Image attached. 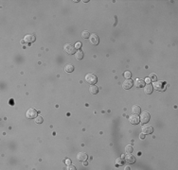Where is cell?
I'll return each mask as SVG.
<instances>
[{
    "mask_svg": "<svg viewBox=\"0 0 178 170\" xmlns=\"http://www.w3.org/2000/svg\"><path fill=\"white\" fill-rule=\"evenodd\" d=\"M85 80L91 85H94L97 83V80H98V78L96 75L94 74H87L85 76Z\"/></svg>",
    "mask_w": 178,
    "mask_h": 170,
    "instance_id": "6da1fadb",
    "label": "cell"
},
{
    "mask_svg": "<svg viewBox=\"0 0 178 170\" xmlns=\"http://www.w3.org/2000/svg\"><path fill=\"white\" fill-rule=\"evenodd\" d=\"M153 87L155 88L157 91L159 92H164L166 90V86H165V83L162 82V81H154L153 84Z\"/></svg>",
    "mask_w": 178,
    "mask_h": 170,
    "instance_id": "7a4b0ae2",
    "label": "cell"
},
{
    "mask_svg": "<svg viewBox=\"0 0 178 170\" xmlns=\"http://www.w3.org/2000/svg\"><path fill=\"white\" fill-rule=\"evenodd\" d=\"M122 159H124L127 164H134L136 162V158L131 153H126L125 155L122 156Z\"/></svg>",
    "mask_w": 178,
    "mask_h": 170,
    "instance_id": "3957f363",
    "label": "cell"
},
{
    "mask_svg": "<svg viewBox=\"0 0 178 170\" xmlns=\"http://www.w3.org/2000/svg\"><path fill=\"white\" fill-rule=\"evenodd\" d=\"M129 121H130L131 124H133V125H137V124L139 123L140 118H139V116H138L137 114H134V113H133V114L129 117Z\"/></svg>",
    "mask_w": 178,
    "mask_h": 170,
    "instance_id": "277c9868",
    "label": "cell"
},
{
    "mask_svg": "<svg viewBox=\"0 0 178 170\" xmlns=\"http://www.w3.org/2000/svg\"><path fill=\"white\" fill-rule=\"evenodd\" d=\"M133 85H134V81H133L131 79H126L125 81H124L123 84H122V87H123V89H125V90H129V89H131V88L133 87Z\"/></svg>",
    "mask_w": 178,
    "mask_h": 170,
    "instance_id": "5b68a950",
    "label": "cell"
},
{
    "mask_svg": "<svg viewBox=\"0 0 178 170\" xmlns=\"http://www.w3.org/2000/svg\"><path fill=\"white\" fill-rule=\"evenodd\" d=\"M37 111H36L35 109H33V108H31V109H30L28 112H27V113H26V116L28 117V118H30V119H31V118H36L37 116Z\"/></svg>",
    "mask_w": 178,
    "mask_h": 170,
    "instance_id": "8992f818",
    "label": "cell"
},
{
    "mask_svg": "<svg viewBox=\"0 0 178 170\" xmlns=\"http://www.w3.org/2000/svg\"><path fill=\"white\" fill-rule=\"evenodd\" d=\"M141 130H142V133H144V134H150V133H152L153 131V128L152 127L151 125L146 124V125L142 126Z\"/></svg>",
    "mask_w": 178,
    "mask_h": 170,
    "instance_id": "52a82bcc",
    "label": "cell"
},
{
    "mask_svg": "<svg viewBox=\"0 0 178 170\" xmlns=\"http://www.w3.org/2000/svg\"><path fill=\"white\" fill-rule=\"evenodd\" d=\"M64 48H65L66 52L67 54H69V55H72V54H74V53L76 52V48H75L74 46H72L71 44H69V43L66 44Z\"/></svg>",
    "mask_w": 178,
    "mask_h": 170,
    "instance_id": "ba28073f",
    "label": "cell"
},
{
    "mask_svg": "<svg viewBox=\"0 0 178 170\" xmlns=\"http://www.w3.org/2000/svg\"><path fill=\"white\" fill-rule=\"evenodd\" d=\"M150 117H151L150 113H147V112H145V113H142V114L140 116V120H141L142 123H148L150 121Z\"/></svg>",
    "mask_w": 178,
    "mask_h": 170,
    "instance_id": "9c48e42d",
    "label": "cell"
},
{
    "mask_svg": "<svg viewBox=\"0 0 178 170\" xmlns=\"http://www.w3.org/2000/svg\"><path fill=\"white\" fill-rule=\"evenodd\" d=\"M87 158H88V156L84 152H80V153L77 154V160L79 162H84V161L87 160Z\"/></svg>",
    "mask_w": 178,
    "mask_h": 170,
    "instance_id": "30bf717a",
    "label": "cell"
},
{
    "mask_svg": "<svg viewBox=\"0 0 178 170\" xmlns=\"http://www.w3.org/2000/svg\"><path fill=\"white\" fill-rule=\"evenodd\" d=\"M90 42H91L92 44H95V45L99 44V42H100L99 36H98L97 34H91V35H90Z\"/></svg>",
    "mask_w": 178,
    "mask_h": 170,
    "instance_id": "8fae6325",
    "label": "cell"
},
{
    "mask_svg": "<svg viewBox=\"0 0 178 170\" xmlns=\"http://www.w3.org/2000/svg\"><path fill=\"white\" fill-rule=\"evenodd\" d=\"M35 41V36L32 35V34H29V35H26L25 38H24V42H33Z\"/></svg>",
    "mask_w": 178,
    "mask_h": 170,
    "instance_id": "7c38bea8",
    "label": "cell"
},
{
    "mask_svg": "<svg viewBox=\"0 0 178 170\" xmlns=\"http://www.w3.org/2000/svg\"><path fill=\"white\" fill-rule=\"evenodd\" d=\"M153 85L150 84V83L147 84L145 87H144V93L147 94H152V93H153Z\"/></svg>",
    "mask_w": 178,
    "mask_h": 170,
    "instance_id": "4fadbf2b",
    "label": "cell"
},
{
    "mask_svg": "<svg viewBox=\"0 0 178 170\" xmlns=\"http://www.w3.org/2000/svg\"><path fill=\"white\" fill-rule=\"evenodd\" d=\"M132 112L134 114H139L141 113V109L138 105H134L133 108H132Z\"/></svg>",
    "mask_w": 178,
    "mask_h": 170,
    "instance_id": "5bb4252c",
    "label": "cell"
},
{
    "mask_svg": "<svg viewBox=\"0 0 178 170\" xmlns=\"http://www.w3.org/2000/svg\"><path fill=\"white\" fill-rule=\"evenodd\" d=\"M89 92L92 94H96L98 92H99V88L96 86V85H91L89 87Z\"/></svg>",
    "mask_w": 178,
    "mask_h": 170,
    "instance_id": "9a60e30c",
    "label": "cell"
},
{
    "mask_svg": "<svg viewBox=\"0 0 178 170\" xmlns=\"http://www.w3.org/2000/svg\"><path fill=\"white\" fill-rule=\"evenodd\" d=\"M135 85H136L137 87H143V86L145 85V80H143L141 79H137V80H136V82H135Z\"/></svg>",
    "mask_w": 178,
    "mask_h": 170,
    "instance_id": "2e32d148",
    "label": "cell"
},
{
    "mask_svg": "<svg viewBox=\"0 0 178 170\" xmlns=\"http://www.w3.org/2000/svg\"><path fill=\"white\" fill-rule=\"evenodd\" d=\"M65 71L67 72V73H71L74 71V66L72 64H66V67H65Z\"/></svg>",
    "mask_w": 178,
    "mask_h": 170,
    "instance_id": "e0dca14e",
    "label": "cell"
},
{
    "mask_svg": "<svg viewBox=\"0 0 178 170\" xmlns=\"http://www.w3.org/2000/svg\"><path fill=\"white\" fill-rule=\"evenodd\" d=\"M75 58H76L77 60H81V59L83 58V52L81 51V50L77 51V52H76V55H75Z\"/></svg>",
    "mask_w": 178,
    "mask_h": 170,
    "instance_id": "ac0fdd59",
    "label": "cell"
},
{
    "mask_svg": "<svg viewBox=\"0 0 178 170\" xmlns=\"http://www.w3.org/2000/svg\"><path fill=\"white\" fill-rule=\"evenodd\" d=\"M89 36H90L89 31L84 30V31H82V32H81V37H82L83 39H88V38H89Z\"/></svg>",
    "mask_w": 178,
    "mask_h": 170,
    "instance_id": "d6986e66",
    "label": "cell"
},
{
    "mask_svg": "<svg viewBox=\"0 0 178 170\" xmlns=\"http://www.w3.org/2000/svg\"><path fill=\"white\" fill-rule=\"evenodd\" d=\"M132 151H133V146H127L126 147H125V152L126 153H132Z\"/></svg>",
    "mask_w": 178,
    "mask_h": 170,
    "instance_id": "ffe728a7",
    "label": "cell"
},
{
    "mask_svg": "<svg viewBox=\"0 0 178 170\" xmlns=\"http://www.w3.org/2000/svg\"><path fill=\"white\" fill-rule=\"evenodd\" d=\"M43 121H44V119H43L42 116H37V117L35 118L36 124H41V123H43Z\"/></svg>",
    "mask_w": 178,
    "mask_h": 170,
    "instance_id": "44dd1931",
    "label": "cell"
},
{
    "mask_svg": "<svg viewBox=\"0 0 178 170\" xmlns=\"http://www.w3.org/2000/svg\"><path fill=\"white\" fill-rule=\"evenodd\" d=\"M124 77H125L126 79H130V78H131V72L126 71V72L124 73Z\"/></svg>",
    "mask_w": 178,
    "mask_h": 170,
    "instance_id": "7402d4cb",
    "label": "cell"
},
{
    "mask_svg": "<svg viewBox=\"0 0 178 170\" xmlns=\"http://www.w3.org/2000/svg\"><path fill=\"white\" fill-rule=\"evenodd\" d=\"M150 80H153V81H156V76L154 74H151L150 75Z\"/></svg>",
    "mask_w": 178,
    "mask_h": 170,
    "instance_id": "603a6c76",
    "label": "cell"
},
{
    "mask_svg": "<svg viewBox=\"0 0 178 170\" xmlns=\"http://www.w3.org/2000/svg\"><path fill=\"white\" fill-rule=\"evenodd\" d=\"M122 158H118L117 159V165H123V162H122Z\"/></svg>",
    "mask_w": 178,
    "mask_h": 170,
    "instance_id": "cb8c5ba5",
    "label": "cell"
},
{
    "mask_svg": "<svg viewBox=\"0 0 178 170\" xmlns=\"http://www.w3.org/2000/svg\"><path fill=\"white\" fill-rule=\"evenodd\" d=\"M67 169H68V170H76V168H75V166H74V165H68V167H67Z\"/></svg>",
    "mask_w": 178,
    "mask_h": 170,
    "instance_id": "d4e9b609",
    "label": "cell"
},
{
    "mask_svg": "<svg viewBox=\"0 0 178 170\" xmlns=\"http://www.w3.org/2000/svg\"><path fill=\"white\" fill-rule=\"evenodd\" d=\"M66 164L67 165H71V161H70L69 159H66Z\"/></svg>",
    "mask_w": 178,
    "mask_h": 170,
    "instance_id": "484cf974",
    "label": "cell"
},
{
    "mask_svg": "<svg viewBox=\"0 0 178 170\" xmlns=\"http://www.w3.org/2000/svg\"><path fill=\"white\" fill-rule=\"evenodd\" d=\"M81 42H77V43H76L75 48H80V47H81Z\"/></svg>",
    "mask_w": 178,
    "mask_h": 170,
    "instance_id": "4316f807",
    "label": "cell"
},
{
    "mask_svg": "<svg viewBox=\"0 0 178 170\" xmlns=\"http://www.w3.org/2000/svg\"><path fill=\"white\" fill-rule=\"evenodd\" d=\"M145 82H147V83H148V84H149V83H150V82H151V80H150V78H147V79H146V80H145Z\"/></svg>",
    "mask_w": 178,
    "mask_h": 170,
    "instance_id": "83f0119b",
    "label": "cell"
},
{
    "mask_svg": "<svg viewBox=\"0 0 178 170\" xmlns=\"http://www.w3.org/2000/svg\"><path fill=\"white\" fill-rule=\"evenodd\" d=\"M139 137H140V139H141V140H142V139H144V138H145V134H144V133H141V134H140V136H139Z\"/></svg>",
    "mask_w": 178,
    "mask_h": 170,
    "instance_id": "f1b7e54d",
    "label": "cell"
},
{
    "mask_svg": "<svg viewBox=\"0 0 178 170\" xmlns=\"http://www.w3.org/2000/svg\"><path fill=\"white\" fill-rule=\"evenodd\" d=\"M83 165H87V162H85V161H84V163H83Z\"/></svg>",
    "mask_w": 178,
    "mask_h": 170,
    "instance_id": "f546056e",
    "label": "cell"
}]
</instances>
